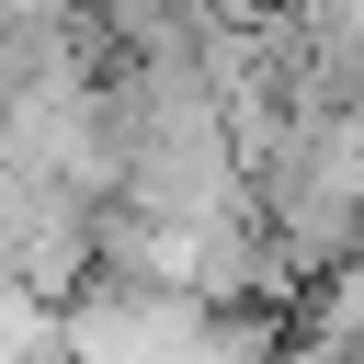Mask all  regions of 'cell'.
I'll return each mask as SVG.
<instances>
[{"instance_id":"cell-1","label":"cell","mask_w":364,"mask_h":364,"mask_svg":"<svg viewBox=\"0 0 364 364\" xmlns=\"http://www.w3.org/2000/svg\"><path fill=\"white\" fill-rule=\"evenodd\" d=\"M91 205H102L91 182L0 171V284H23L34 307H57V296L91 273V239H102V216H91Z\"/></svg>"}]
</instances>
